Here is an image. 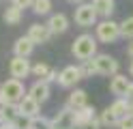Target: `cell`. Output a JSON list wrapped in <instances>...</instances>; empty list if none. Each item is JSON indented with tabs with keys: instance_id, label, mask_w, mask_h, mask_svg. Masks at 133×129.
Here are the masks:
<instances>
[{
	"instance_id": "obj_1",
	"label": "cell",
	"mask_w": 133,
	"mask_h": 129,
	"mask_svg": "<svg viewBox=\"0 0 133 129\" xmlns=\"http://www.w3.org/2000/svg\"><path fill=\"white\" fill-rule=\"evenodd\" d=\"M97 47H99V41H97L95 34L82 32V34H77V37L73 39V43H71V54H73L75 60L84 63V60H92V58L99 54Z\"/></svg>"
},
{
	"instance_id": "obj_2",
	"label": "cell",
	"mask_w": 133,
	"mask_h": 129,
	"mask_svg": "<svg viewBox=\"0 0 133 129\" xmlns=\"http://www.w3.org/2000/svg\"><path fill=\"white\" fill-rule=\"evenodd\" d=\"M28 95V88L22 80H15V77H6L0 86V106H17V103Z\"/></svg>"
},
{
	"instance_id": "obj_3",
	"label": "cell",
	"mask_w": 133,
	"mask_h": 129,
	"mask_svg": "<svg viewBox=\"0 0 133 129\" xmlns=\"http://www.w3.org/2000/svg\"><path fill=\"white\" fill-rule=\"evenodd\" d=\"M95 37L99 43H116L120 39V22H114V20H99L95 26Z\"/></svg>"
},
{
	"instance_id": "obj_4",
	"label": "cell",
	"mask_w": 133,
	"mask_h": 129,
	"mask_svg": "<svg viewBox=\"0 0 133 129\" xmlns=\"http://www.w3.org/2000/svg\"><path fill=\"white\" fill-rule=\"evenodd\" d=\"M73 22H75V26H79V28H92L99 22V15H97V11L92 9L90 2H82V4L75 7V11H73Z\"/></svg>"
},
{
	"instance_id": "obj_5",
	"label": "cell",
	"mask_w": 133,
	"mask_h": 129,
	"mask_svg": "<svg viewBox=\"0 0 133 129\" xmlns=\"http://www.w3.org/2000/svg\"><path fill=\"white\" fill-rule=\"evenodd\" d=\"M84 80L82 77V71H79V65H66L62 67L60 71H58V86L64 90H73V88H77V84Z\"/></svg>"
},
{
	"instance_id": "obj_6",
	"label": "cell",
	"mask_w": 133,
	"mask_h": 129,
	"mask_svg": "<svg viewBox=\"0 0 133 129\" xmlns=\"http://www.w3.org/2000/svg\"><path fill=\"white\" fill-rule=\"evenodd\" d=\"M92 60H95V65H97V73H99V75L112 77V75H116V73H120V63H118L112 54L99 52Z\"/></svg>"
},
{
	"instance_id": "obj_7",
	"label": "cell",
	"mask_w": 133,
	"mask_h": 129,
	"mask_svg": "<svg viewBox=\"0 0 133 129\" xmlns=\"http://www.w3.org/2000/svg\"><path fill=\"white\" fill-rule=\"evenodd\" d=\"M32 73V63L28 58H19V56H11L9 60V75L15 77V80H26V77Z\"/></svg>"
},
{
	"instance_id": "obj_8",
	"label": "cell",
	"mask_w": 133,
	"mask_h": 129,
	"mask_svg": "<svg viewBox=\"0 0 133 129\" xmlns=\"http://www.w3.org/2000/svg\"><path fill=\"white\" fill-rule=\"evenodd\" d=\"M26 37H28L32 43H35V45H45V43L52 41V32H49L47 24H39V22H35V24L28 26Z\"/></svg>"
},
{
	"instance_id": "obj_9",
	"label": "cell",
	"mask_w": 133,
	"mask_h": 129,
	"mask_svg": "<svg viewBox=\"0 0 133 129\" xmlns=\"http://www.w3.org/2000/svg\"><path fill=\"white\" fill-rule=\"evenodd\" d=\"M47 28H49V32H52V37H56V34H64L66 30L71 28V20L66 17V13H52L47 17Z\"/></svg>"
},
{
	"instance_id": "obj_10",
	"label": "cell",
	"mask_w": 133,
	"mask_h": 129,
	"mask_svg": "<svg viewBox=\"0 0 133 129\" xmlns=\"http://www.w3.org/2000/svg\"><path fill=\"white\" fill-rule=\"evenodd\" d=\"M52 127L56 129H75V112L62 106L60 110L52 116Z\"/></svg>"
},
{
	"instance_id": "obj_11",
	"label": "cell",
	"mask_w": 133,
	"mask_h": 129,
	"mask_svg": "<svg viewBox=\"0 0 133 129\" xmlns=\"http://www.w3.org/2000/svg\"><path fill=\"white\" fill-rule=\"evenodd\" d=\"M129 84H131V80H129L124 73L112 75V77H110V93L114 95V99H124V97H127Z\"/></svg>"
},
{
	"instance_id": "obj_12",
	"label": "cell",
	"mask_w": 133,
	"mask_h": 129,
	"mask_svg": "<svg viewBox=\"0 0 133 129\" xmlns=\"http://www.w3.org/2000/svg\"><path fill=\"white\" fill-rule=\"evenodd\" d=\"M28 97H32L35 101H39L41 106L52 97V86H49L47 82H43V80H35L30 84V88H28Z\"/></svg>"
},
{
	"instance_id": "obj_13",
	"label": "cell",
	"mask_w": 133,
	"mask_h": 129,
	"mask_svg": "<svg viewBox=\"0 0 133 129\" xmlns=\"http://www.w3.org/2000/svg\"><path fill=\"white\" fill-rule=\"evenodd\" d=\"M64 106L69 108V110H73V112L86 108V106H88V93H86L84 88H73V90L69 93V97H66V103H64Z\"/></svg>"
},
{
	"instance_id": "obj_14",
	"label": "cell",
	"mask_w": 133,
	"mask_h": 129,
	"mask_svg": "<svg viewBox=\"0 0 133 129\" xmlns=\"http://www.w3.org/2000/svg\"><path fill=\"white\" fill-rule=\"evenodd\" d=\"M17 110H19V114L26 116V118H37V116H41V103L35 101L32 97H28V95L17 103Z\"/></svg>"
},
{
	"instance_id": "obj_15",
	"label": "cell",
	"mask_w": 133,
	"mask_h": 129,
	"mask_svg": "<svg viewBox=\"0 0 133 129\" xmlns=\"http://www.w3.org/2000/svg\"><path fill=\"white\" fill-rule=\"evenodd\" d=\"M35 43H32L26 34L24 37H17L13 43V56H19V58H30L32 56V52H35Z\"/></svg>"
},
{
	"instance_id": "obj_16",
	"label": "cell",
	"mask_w": 133,
	"mask_h": 129,
	"mask_svg": "<svg viewBox=\"0 0 133 129\" xmlns=\"http://www.w3.org/2000/svg\"><path fill=\"white\" fill-rule=\"evenodd\" d=\"M90 4L97 11L99 20H112L116 11V0H90Z\"/></svg>"
},
{
	"instance_id": "obj_17",
	"label": "cell",
	"mask_w": 133,
	"mask_h": 129,
	"mask_svg": "<svg viewBox=\"0 0 133 129\" xmlns=\"http://www.w3.org/2000/svg\"><path fill=\"white\" fill-rule=\"evenodd\" d=\"M24 20V11L17 7H13V4H6L4 7V13H2V22L6 26H19Z\"/></svg>"
},
{
	"instance_id": "obj_18",
	"label": "cell",
	"mask_w": 133,
	"mask_h": 129,
	"mask_svg": "<svg viewBox=\"0 0 133 129\" xmlns=\"http://www.w3.org/2000/svg\"><path fill=\"white\" fill-rule=\"evenodd\" d=\"M97 116H99V112L95 110V106H90V103H88L86 108H82V110H77V112H75V129H77V127H82L84 123H88V120L97 118Z\"/></svg>"
},
{
	"instance_id": "obj_19",
	"label": "cell",
	"mask_w": 133,
	"mask_h": 129,
	"mask_svg": "<svg viewBox=\"0 0 133 129\" xmlns=\"http://www.w3.org/2000/svg\"><path fill=\"white\" fill-rule=\"evenodd\" d=\"M118 120H120V118L110 110V106L99 112V123H101V127H110V129H112V127H118Z\"/></svg>"
},
{
	"instance_id": "obj_20",
	"label": "cell",
	"mask_w": 133,
	"mask_h": 129,
	"mask_svg": "<svg viewBox=\"0 0 133 129\" xmlns=\"http://www.w3.org/2000/svg\"><path fill=\"white\" fill-rule=\"evenodd\" d=\"M52 9H54V2L52 0H35V4H32V13L35 15H41V17H49L52 15Z\"/></svg>"
},
{
	"instance_id": "obj_21",
	"label": "cell",
	"mask_w": 133,
	"mask_h": 129,
	"mask_svg": "<svg viewBox=\"0 0 133 129\" xmlns=\"http://www.w3.org/2000/svg\"><path fill=\"white\" fill-rule=\"evenodd\" d=\"M110 110H112L118 118H124V116H129V101H127V99H114V101L110 103Z\"/></svg>"
},
{
	"instance_id": "obj_22",
	"label": "cell",
	"mask_w": 133,
	"mask_h": 129,
	"mask_svg": "<svg viewBox=\"0 0 133 129\" xmlns=\"http://www.w3.org/2000/svg\"><path fill=\"white\" fill-rule=\"evenodd\" d=\"M120 39L133 41V15L124 17V20L120 22Z\"/></svg>"
},
{
	"instance_id": "obj_23",
	"label": "cell",
	"mask_w": 133,
	"mask_h": 129,
	"mask_svg": "<svg viewBox=\"0 0 133 129\" xmlns=\"http://www.w3.org/2000/svg\"><path fill=\"white\" fill-rule=\"evenodd\" d=\"M52 69H54V67H49L47 63L39 60V63H35V65H32V73H30V75H35L37 80H45V77H47V73L52 71Z\"/></svg>"
},
{
	"instance_id": "obj_24",
	"label": "cell",
	"mask_w": 133,
	"mask_h": 129,
	"mask_svg": "<svg viewBox=\"0 0 133 129\" xmlns=\"http://www.w3.org/2000/svg\"><path fill=\"white\" fill-rule=\"evenodd\" d=\"M79 71H82V77H84V80H90V77L99 75L95 60H84V63H79Z\"/></svg>"
},
{
	"instance_id": "obj_25",
	"label": "cell",
	"mask_w": 133,
	"mask_h": 129,
	"mask_svg": "<svg viewBox=\"0 0 133 129\" xmlns=\"http://www.w3.org/2000/svg\"><path fill=\"white\" fill-rule=\"evenodd\" d=\"M30 129H52V118H47V116H37V118H32V123H30Z\"/></svg>"
},
{
	"instance_id": "obj_26",
	"label": "cell",
	"mask_w": 133,
	"mask_h": 129,
	"mask_svg": "<svg viewBox=\"0 0 133 129\" xmlns=\"http://www.w3.org/2000/svg\"><path fill=\"white\" fill-rule=\"evenodd\" d=\"M30 123H32V118H26V116L17 114L11 125H13V129H30Z\"/></svg>"
},
{
	"instance_id": "obj_27",
	"label": "cell",
	"mask_w": 133,
	"mask_h": 129,
	"mask_svg": "<svg viewBox=\"0 0 133 129\" xmlns=\"http://www.w3.org/2000/svg\"><path fill=\"white\" fill-rule=\"evenodd\" d=\"M9 4L17 7V9H32V4H35V0H9Z\"/></svg>"
},
{
	"instance_id": "obj_28",
	"label": "cell",
	"mask_w": 133,
	"mask_h": 129,
	"mask_svg": "<svg viewBox=\"0 0 133 129\" xmlns=\"http://www.w3.org/2000/svg\"><path fill=\"white\" fill-rule=\"evenodd\" d=\"M116 129H133V116L129 114V116L120 118V120H118V127H116Z\"/></svg>"
},
{
	"instance_id": "obj_29",
	"label": "cell",
	"mask_w": 133,
	"mask_h": 129,
	"mask_svg": "<svg viewBox=\"0 0 133 129\" xmlns=\"http://www.w3.org/2000/svg\"><path fill=\"white\" fill-rule=\"evenodd\" d=\"M77 129H101L99 116H97V118H92V120H88V123H84V125H82V127H77Z\"/></svg>"
},
{
	"instance_id": "obj_30",
	"label": "cell",
	"mask_w": 133,
	"mask_h": 129,
	"mask_svg": "<svg viewBox=\"0 0 133 129\" xmlns=\"http://www.w3.org/2000/svg\"><path fill=\"white\" fill-rule=\"evenodd\" d=\"M124 52H127L129 58H133V41H127V47H124Z\"/></svg>"
},
{
	"instance_id": "obj_31",
	"label": "cell",
	"mask_w": 133,
	"mask_h": 129,
	"mask_svg": "<svg viewBox=\"0 0 133 129\" xmlns=\"http://www.w3.org/2000/svg\"><path fill=\"white\" fill-rule=\"evenodd\" d=\"M124 99H127L129 103L133 101V80H131V84H129V90H127V97H124Z\"/></svg>"
},
{
	"instance_id": "obj_32",
	"label": "cell",
	"mask_w": 133,
	"mask_h": 129,
	"mask_svg": "<svg viewBox=\"0 0 133 129\" xmlns=\"http://www.w3.org/2000/svg\"><path fill=\"white\" fill-rule=\"evenodd\" d=\"M127 71H129V77H133V58H131V63H129V67H127Z\"/></svg>"
},
{
	"instance_id": "obj_33",
	"label": "cell",
	"mask_w": 133,
	"mask_h": 129,
	"mask_svg": "<svg viewBox=\"0 0 133 129\" xmlns=\"http://www.w3.org/2000/svg\"><path fill=\"white\" fill-rule=\"evenodd\" d=\"M66 2H69V4H75V7H77V4H82V2H86V0H66Z\"/></svg>"
},
{
	"instance_id": "obj_34",
	"label": "cell",
	"mask_w": 133,
	"mask_h": 129,
	"mask_svg": "<svg viewBox=\"0 0 133 129\" xmlns=\"http://www.w3.org/2000/svg\"><path fill=\"white\" fill-rule=\"evenodd\" d=\"M0 129H13V125L9 123V125H0Z\"/></svg>"
},
{
	"instance_id": "obj_35",
	"label": "cell",
	"mask_w": 133,
	"mask_h": 129,
	"mask_svg": "<svg viewBox=\"0 0 133 129\" xmlns=\"http://www.w3.org/2000/svg\"><path fill=\"white\" fill-rule=\"evenodd\" d=\"M129 114H131V116H133V101H131V103H129Z\"/></svg>"
},
{
	"instance_id": "obj_36",
	"label": "cell",
	"mask_w": 133,
	"mask_h": 129,
	"mask_svg": "<svg viewBox=\"0 0 133 129\" xmlns=\"http://www.w3.org/2000/svg\"><path fill=\"white\" fill-rule=\"evenodd\" d=\"M0 2H4V0H0Z\"/></svg>"
},
{
	"instance_id": "obj_37",
	"label": "cell",
	"mask_w": 133,
	"mask_h": 129,
	"mask_svg": "<svg viewBox=\"0 0 133 129\" xmlns=\"http://www.w3.org/2000/svg\"><path fill=\"white\" fill-rule=\"evenodd\" d=\"M0 86H2V82H0Z\"/></svg>"
}]
</instances>
